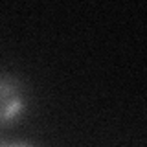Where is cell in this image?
I'll return each instance as SVG.
<instances>
[{"label":"cell","instance_id":"obj_1","mask_svg":"<svg viewBox=\"0 0 147 147\" xmlns=\"http://www.w3.org/2000/svg\"><path fill=\"white\" fill-rule=\"evenodd\" d=\"M28 88L18 77L0 72V129L13 127L28 114Z\"/></svg>","mask_w":147,"mask_h":147},{"label":"cell","instance_id":"obj_2","mask_svg":"<svg viewBox=\"0 0 147 147\" xmlns=\"http://www.w3.org/2000/svg\"><path fill=\"white\" fill-rule=\"evenodd\" d=\"M0 147H37L31 142L26 140H9V138H0Z\"/></svg>","mask_w":147,"mask_h":147}]
</instances>
